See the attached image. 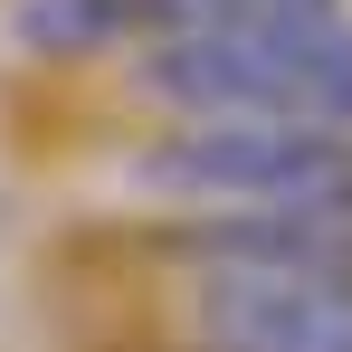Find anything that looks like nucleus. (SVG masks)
<instances>
[{"mask_svg": "<svg viewBox=\"0 0 352 352\" xmlns=\"http://www.w3.org/2000/svg\"><path fill=\"white\" fill-rule=\"evenodd\" d=\"M190 352H352V219H190Z\"/></svg>", "mask_w": 352, "mask_h": 352, "instance_id": "f257e3e1", "label": "nucleus"}, {"mask_svg": "<svg viewBox=\"0 0 352 352\" xmlns=\"http://www.w3.org/2000/svg\"><path fill=\"white\" fill-rule=\"evenodd\" d=\"M143 86L181 124H352V10L143 38Z\"/></svg>", "mask_w": 352, "mask_h": 352, "instance_id": "f03ea898", "label": "nucleus"}, {"mask_svg": "<svg viewBox=\"0 0 352 352\" xmlns=\"http://www.w3.org/2000/svg\"><path fill=\"white\" fill-rule=\"evenodd\" d=\"M133 190L181 219H352V124H172Z\"/></svg>", "mask_w": 352, "mask_h": 352, "instance_id": "7ed1b4c3", "label": "nucleus"}, {"mask_svg": "<svg viewBox=\"0 0 352 352\" xmlns=\"http://www.w3.org/2000/svg\"><path fill=\"white\" fill-rule=\"evenodd\" d=\"M343 0H124L133 38H172V29H248V19H324Z\"/></svg>", "mask_w": 352, "mask_h": 352, "instance_id": "20e7f679", "label": "nucleus"}, {"mask_svg": "<svg viewBox=\"0 0 352 352\" xmlns=\"http://www.w3.org/2000/svg\"><path fill=\"white\" fill-rule=\"evenodd\" d=\"M19 38L38 58H86V48H124L133 19H124V0H29L19 10Z\"/></svg>", "mask_w": 352, "mask_h": 352, "instance_id": "39448f33", "label": "nucleus"}]
</instances>
